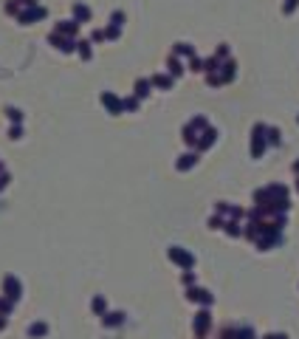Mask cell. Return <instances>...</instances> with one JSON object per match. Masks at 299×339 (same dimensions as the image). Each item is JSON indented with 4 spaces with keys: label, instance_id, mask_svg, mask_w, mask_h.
I'll return each mask as SVG.
<instances>
[{
    "label": "cell",
    "instance_id": "6da1fadb",
    "mask_svg": "<svg viewBox=\"0 0 299 339\" xmlns=\"http://www.w3.org/2000/svg\"><path fill=\"white\" fill-rule=\"evenodd\" d=\"M266 125H254V130H251V156L254 159H260L263 153H266Z\"/></svg>",
    "mask_w": 299,
    "mask_h": 339
},
{
    "label": "cell",
    "instance_id": "7a4b0ae2",
    "mask_svg": "<svg viewBox=\"0 0 299 339\" xmlns=\"http://www.w3.org/2000/svg\"><path fill=\"white\" fill-rule=\"evenodd\" d=\"M169 260L181 263L183 269H192V266H195V258H192L189 252H183L181 246H172V249H169Z\"/></svg>",
    "mask_w": 299,
    "mask_h": 339
},
{
    "label": "cell",
    "instance_id": "3957f363",
    "mask_svg": "<svg viewBox=\"0 0 299 339\" xmlns=\"http://www.w3.org/2000/svg\"><path fill=\"white\" fill-rule=\"evenodd\" d=\"M209 325H212V314H209V311H200L198 317H195V334L203 339L206 331H209Z\"/></svg>",
    "mask_w": 299,
    "mask_h": 339
},
{
    "label": "cell",
    "instance_id": "277c9868",
    "mask_svg": "<svg viewBox=\"0 0 299 339\" xmlns=\"http://www.w3.org/2000/svg\"><path fill=\"white\" fill-rule=\"evenodd\" d=\"M3 291H6V297H9V300H12V303H17V300H20V283H17L15 277H6V280H3Z\"/></svg>",
    "mask_w": 299,
    "mask_h": 339
},
{
    "label": "cell",
    "instance_id": "5b68a950",
    "mask_svg": "<svg viewBox=\"0 0 299 339\" xmlns=\"http://www.w3.org/2000/svg\"><path fill=\"white\" fill-rule=\"evenodd\" d=\"M186 297L192 300V303H203V306H212V294L203 289H189L186 291Z\"/></svg>",
    "mask_w": 299,
    "mask_h": 339
},
{
    "label": "cell",
    "instance_id": "8992f818",
    "mask_svg": "<svg viewBox=\"0 0 299 339\" xmlns=\"http://www.w3.org/2000/svg\"><path fill=\"white\" fill-rule=\"evenodd\" d=\"M215 212L217 215H229L232 221H240L243 218V210L240 207H229V204H215Z\"/></svg>",
    "mask_w": 299,
    "mask_h": 339
},
{
    "label": "cell",
    "instance_id": "52a82bcc",
    "mask_svg": "<svg viewBox=\"0 0 299 339\" xmlns=\"http://www.w3.org/2000/svg\"><path fill=\"white\" fill-rule=\"evenodd\" d=\"M215 139H217V133H215L212 128H206V130H203V133L198 136V142H195V145H198V150H206V147L215 145Z\"/></svg>",
    "mask_w": 299,
    "mask_h": 339
},
{
    "label": "cell",
    "instance_id": "ba28073f",
    "mask_svg": "<svg viewBox=\"0 0 299 339\" xmlns=\"http://www.w3.org/2000/svg\"><path fill=\"white\" fill-rule=\"evenodd\" d=\"M102 105H107V108H110V113H113V116H116V113H121V111H124V108H121V102H119V99L113 97V94H102Z\"/></svg>",
    "mask_w": 299,
    "mask_h": 339
},
{
    "label": "cell",
    "instance_id": "9c48e42d",
    "mask_svg": "<svg viewBox=\"0 0 299 339\" xmlns=\"http://www.w3.org/2000/svg\"><path fill=\"white\" fill-rule=\"evenodd\" d=\"M124 323V314H105V325H107V328H116V325H121Z\"/></svg>",
    "mask_w": 299,
    "mask_h": 339
},
{
    "label": "cell",
    "instance_id": "30bf717a",
    "mask_svg": "<svg viewBox=\"0 0 299 339\" xmlns=\"http://www.w3.org/2000/svg\"><path fill=\"white\" fill-rule=\"evenodd\" d=\"M45 334H48V325L45 323H34L29 328V337H45Z\"/></svg>",
    "mask_w": 299,
    "mask_h": 339
},
{
    "label": "cell",
    "instance_id": "8fae6325",
    "mask_svg": "<svg viewBox=\"0 0 299 339\" xmlns=\"http://www.w3.org/2000/svg\"><path fill=\"white\" fill-rule=\"evenodd\" d=\"M195 161H198V156L195 153H186V156H181V161H178V170H189Z\"/></svg>",
    "mask_w": 299,
    "mask_h": 339
},
{
    "label": "cell",
    "instance_id": "7c38bea8",
    "mask_svg": "<svg viewBox=\"0 0 299 339\" xmlns=\"http://www.w3.org/2000/svg\"><path fill=\"white\" fill-rule=\"evenodd\" d=\"M37 17H45V9H37V6H34L31 12H26L20 20H23V23H31V20H37Z\"/></svg>",
    "mask_w": 299,
    "mask_h": 339
},
{
    "label": "cell",
    "instance_id": "4fadbf2b",
    "mask_svg": "<svg viewBox=\"0 0 299 339\" xmlns=\"http://www.w3.org/2000/svg\"><path fill=\"white\" fill-rule=\"evenodd\" d=\"M147 94H150V82L147 80H138V82H135V97L141 99V97H147Z\"/></svg>",
    "mask_w": 299,
    "mask_h": 339
},
{
    "label": "cell",
    "instance_id": "5bb4252c",
    "mask_svg": "<svg viewBox=\"0 0 299 339\" xmlns=\"http://www.w3.org/2000/svg\"><path fill=\"white\" fill-rule=\"evenodd\" d=\"M266 142H268V145H280V130H277V128H266Z\"/></svg>",
    "mask_w": 299,
    "mask_h": 339
},
{
    "label": "cell",
    "instance_id": "9a60e30c",
    "mask_svg": "<svg viewBox=\"0 0 299 339\" xmlns=\"http://www.w3.org/2000/svg\"><path fill=\"white\" fill-rule=\"evenodd\" d=\"M189 128L195 130V133H200V130H206L209 125H206V119H203V116H195V119L189 122Z\"/></svg>",
    "mask_w": 299,
    "mask_h": 339
},
{
    "label": "cell",
    "instance_id": "2e32d148",
    "mask_svg": "<svg viewBox=\"0 0 299 339\" xmlns=\"http://www.w3.org/2000/svg\"><path fill=\"white\" fill-rule=\"evenodd\" d=\"M175 54H183V57H195V48H192V46H186V43H178V46H175Z\"/></svg>",
    "mask_w": 299,
    "mask_h": 339
},
{
    "label": "cell",
    "instance_id": "e0dca14e",
    "mask_svg": "<svg viewBox=\"0 0 299 339\" xmlns=\"http://www.w3.org/2000/svg\"><path fill=\"white\" fill-rule=\"evenodd\" d=\"M181 71H183V68H181V63H178L175 57H169V74H172V77H178Z\"/></svg>",
    "mask_w": 299,
    "mask_h": 339
},
{
    "label": "cell",
    "instance_id": "ac0fdd59",
    "mask_svg": "<svg viewBox=\"0 0 299 339\" xmlns=\"http://www.w3.org/2000/svg\"><path fill=\"white\" fill-rule=\"evenodd\" d=\"M152 85H158V88H172V80H169V77H155V80H152Z\"/></svg>",
    "mask_w": 299,
    "mask_h": 339
},
{
    "label": "cell",
    "instance_id": "d6986e66",
    "mask_svg": "<svg viewBox=\"0 0 299 339\" xmlns=\"http://www.w3.org/2000/svg\"><path fill=\"white\" fill-rule=\"evenodd\" d=\"M74 12H76V17H79V20H90V9H85V6H76Z\"/></svg>",
    "mask_w": 299,
    "mask_h": 339
},
{
    "label": "cell",
    "instance_id": "ffe728a7",
    "mask_svg": "<svg viewBox=\"0 0 299 339\" xmlns=\"http://www.w3.org/2000/svg\"><path fill=\"white\" fill-rule=\"evenodd\" d=\"M6 113H9V119H12V122H20V119H23V113L15 111V108H6Z\"/></svg>",
    "mask_w": 299,
    "mask_h": 339
},
{
    "label": "cell",
    "instance_id": "44dd1931",
    "mask_svg": "<svg viewBox=\"0 0 299 339\" xmlns=\"http://www.w3.org/2000/svg\"><path fill=\"white\" fill-rule=\"evenodd\" d=\"M79 54H82V60H90V46L88 43H79Z\"/></svg>",
    "mask_w": 299,
    "mask_h": 339
},
{
    "label": "cell",
    "instance_id": "7402d4cb",
    "mask_svg": "<svg viewBox=\"0 0 299 339\" xmlns=\"http://www.w3.org/2000/svg\"><path fill=\"white\" fill-rule=\"evenodd\" d=\"M93 311H96V314H105V300H102V297L93 300Z\"/></svg>",
    "mask_w": 299,
    "mask_h": 339
},
{
    "label": "cell",
    "instance_id": "603a6c76",
    "mask_svg": "<svg viewBox=\"0 0 299 339\" xmlns=\"http://www.w3.org/2000/svg\"><path fill=\"white\" fill-rule=\"evenodd\" d=\"M121 108H127V111H135V108H138V99H124V102H121Z\"/></svg>",
    "mask_w": 299,
    "mask_h": 339
},
{
    "label": "cell",
    "instance_id": "cb8c5ba5",
    "mask_svg": "<svg viewBox=\"0 0 299 339\" xmlns=\"http://www.w3.org/2000/svg\"><path fill=\"white\" fill-rule=\"evenodd\" d=\"M297 6H299V0H288V3H285V15H291Z\"/></svg>",
    "mask_w": 299,
    "mask_h": 339
},
{
    "label": "cell",
    "instance_id": "d4e9b609",
    "mask_svg": "<svg viewBox=\"0 0 299 339\" xmlns=\"http://www.w3.org/2000/svg\"><path fill=\"white\" fill-rule=\"evenodd\" d=\"M189 68H192V71H203V63H200L198 57H192V63H189Z\"/></svg>",
    "mask_w": 299,
    "mask_h": 339
},
{
    "label": "cell",
    "instance_id": "484cf974",
    "mask_svg": "<svg viewBox=\"0 0 299 339\" xmlns=\"http://www.w3.org/2000/svg\"><path fill=\"white\" fill-rule=\"evenodd\" d=\"M223 224H226L223 218H212V221H209V226H212V229H223Z\"/></svg>",
    "mask_w": 299,
    "mask_h": 339
},
{
    "label": "cell",
    "instance_id": "4316f807",
    "mask_svg": "<svg viewBox=\"0 0 299 339\" xmlns=\"http://www.w3.org/2000/svg\"><path fill=\"white\" fill-rule=\"evenodd\" d=\"M121 20H124V15H121V12H116V15H113V26H116V29L121 26Z\"/></svg>",
    "mask_w": 299,
    "mask_h": 339
},
{
    "label": "cell",
    "instance_id": "83f0119b",
    "mask_svg": "<svg viewBox=\"0 0 299 339\" xmlns=\"http://www.w3.org/2000/svg\"><path fill=\"white\" fill-rule=\"evenodd\" d=\"M263 339H288V337H285V334H266Z\"/></svg>",
    "mask_w": 299,
    "mask_h": 339
},
{
    "label": "cell",
    "instance_id": "f1b7e54d",
    "mask_svg": "<svg viewBox=\"0 0 299 339\" xmlns=\"http://www.w3.org/2000/svg\"><path fill=\"white\" fill-rule=\"evenodd\" d=\"M294 173H297V176H299V161H297V164H294Z\"/></svg>",
    "mask_w": 299,
    "mask_h": 339
},
{
    "label": "cell",
    "instance_id": "f546056e",
    "mask_svg": "<svg viewBox=\"0 0 299 339\" xmlns=\"http://www.w3.org/2000/svg\"><path fill=\"white\" fill-rule=\"evenodd\" d=\"M3 325H6V320H0V331H3Z\"/></svg>",
    "mask_w": 299,
    "mask_h": 339
},
{
    "label": "cell",
    "instance_id": "4dcf8cb0",
    "mask_svg": "<svg viewBox=\"0 0 299 339\" xmlns=\"http://www.w3.org/2000/svg\"><path fill=\"white\" fill-rule=\"evenodd\" d=\"M297 190H299V181H297Z\"/></svg>",
    "mask_w": 299,
    "mask_h": 339
},
{
    "label": "cell",
    "instance_id": "1f68e13d",
    "mask_svg": "<svg viewBox=\"0 0 299 339\" xmlns=\"http://www.w3.org/2000/svg\"><path fill=\"white\" fill-rule=\"evenodd\" d=\"M297 122H299V119H297Z\"/></svg>",
    "mask_w": 299,
    "mask_h": 339
}]
</instances>
